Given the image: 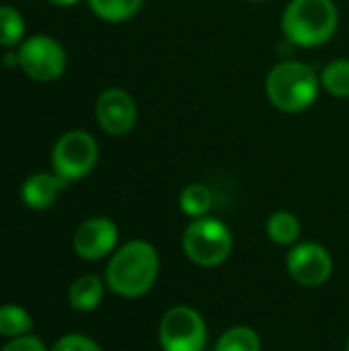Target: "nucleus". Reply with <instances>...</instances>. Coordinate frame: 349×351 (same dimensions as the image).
I'll use <instances>...</instances> for the list:
<instances>
[{
  "label": "nucleus",
  "mask_w": 349,
  "mask_h": 351,
  "mask_svg": "<svg viewBox=\"0 0 349 351\" xmlns=\"http://www.w3.org/2000/svg\"><path fill=\"white\" fill-rule=\"evenodd\" d=\"M158 271L160 259L154 245L136 239L111 255L105 269V284L121 298H140L152 290Z\"/></svg>",
  "instance_id": "f257e3e1"
},
{
  "label": "nucleus",
  "mask_w": 349,
  "mask_h": 351,
  "mask_svg": "<svg viewBox=\"0 0 349 351\" xmlns=\"http://www.w3.org/2000/svg\"><path fill=\"white\" fill-rule=\"evenodd\" d=\"M280 27L290 45L319 47L335 37L339 10L333 0H290Z\"/></svg>",
  "instance_id": "f03ea898"
},
{
  "label": "nucleus",
  "mask_w": 349,
  "mask_h": 351,
  "mask_svg": "<svg viewBox=\"0 0 349 351\" xmlns=\"http://www.w3.org/2000/svg\"><path fill=\"white\" fill-rule=\"evenodd\" d=\"M321 90L319 72L300 60L276 64L265 78V95L282 113H302L315 105Z\"/></svg>",
  "instance_id": "7ed1b4c3"
},
{
  "label": "nucleus",
  "mask_w": 349,
  "mask_h": 351,
  "mask_svg": "<svg viewBox=\"0 0 349 351\" xmlns=\"http://www.w3.org/2000/svg\"><path fill=\"white\" fill-rule=\"evenodd\" d=\"M181 247L191 263L200 267H216L230 257L234 239L222 220L204 216L187 224L181 237Z\"/></svg>",
  "instance_id": "20e7f679"
},
{
  "label": "nucleus",
  "mask_w": 349,
  "mask_h": 351,
  "mask_svg": "<svg viewBox=\"0 0 349 351\" xmlns=\"http://www.w3.org/2000/svg\"><path fill=\"white\" fill-rule=\"evenodd\" d=\"M99 160L97 140L84 130H70L58 138L51 150L53 173L64 181H78L86 177Z\"/></svg>",
  "instance_id": "39448f33"
},
{
  "label": "nucleus",
  "mask_w": 349,
  "mask_h": 351,
  "mask_svg": "<svg viewBox=\"0 0 349 351\" xmlns=\"http://www.w3.org/2000/svg\"><path fill=\"white\" fill-rule=\"evenodd\" d=\"M158 341L163 351H204L208 341L206 321L187 304L173 306L160 319Z\"/></svg>",
  "instance_id": "423d86ee"
},
{
  "label": "nucleus",
  "mask_w": 349,
  "mask_h": 351,
  "mask_svg": "<svg viewBox=\"0 0 349 351\" xmlns=\"http://www.w3.org/2000/svg\"><path fill=\"white\" fill-rule=\"evenodd\" d=\"M19 68L37 82H53L66 70V51L49 35L27 37L19 49Z\"/></svg>",
  "instance_id": "0eeeda50"
},
{
  "label": "nucleus",
  "mask_w": 349,
  "mask_h": 351,
  "mask_svg": "<svg viewBox=\"0 0 349 351\" xmlns=\"http://www.w3.org/2000/svg\"><path fill=\"white\" fill-rule=\"evenodd\" d=\"M290 278L302 288H319L333 274V257L319 243H298L286 257Z\"/></svg>",
  "instance_id": "6e6552de"
},
{
  "label": "nucleus",
  "mask_w": 349,
  "mask_h": 351,
  "mask_svg": "<svg viewBox=\"0 0 349 351\" xmlns=\"http://www.w3.org/2000/svg\"><path fill=\"white\" fill-rule=\"evenodd\" d=\"M99 128L109 136H128L138 121V105L123 88H105L95 103Z\"/></svg>",
  "instance_id": "1a4fd4ad"
},
{
  "label": "nucleus",
  "mask_w": 349,
  "mask_h": 351,
  "mask_svg": "<svg viewBox=\"0 0 349 351\" xmlns=\"http://www.w3.org/2000/svg\"><path fill=\"white\" fill-rule=\"evenodd\" d=\"M119 239L117 224L111 218L95 216L84 220L72 239V247L76 255L84 261H99L113 253Z\"/></svg>",
  "instance_id": "9d476101"
},
{
  "label": "nucleus",
  "mask_w": 349,
  "mask_h": 351,
  "mask_svg": "<svg viewBox=\"0 0 349 351\" xmlns=\"http://www.w3.org/2000/svg\"><path fill=\"white\" fill-rule=\"evenodd\" d=\"M68 181H64L56 173H35L21 187V199L31 210L49 208L58 195L66 189Z\"/></svg>",
  "instance_id": "9b49d317"
},
{
  "label": "nucleus",
  "mask_w": 349,
  "mask_h": 351,
  "mask_svg": "<svg viewBox=\"0 0 349 351\" xmlns=\"http://www.w3.org/2000/svg\"><path fill=\"white\" fill-rule=\"evenodd\" d=\"M265 232L269 237V241L274 245H280V247H294L300 239V232H302V226H300V220L292 214V212H286V210H278L274 212L267 222H265Z\"/></svg>",
  "instance_id": "f8f14e48"
},
{
  "label": "nucleus",
  "mask_w": 349,
  "mask_h": 351,
  "mask_svg": "<svg viewBox=\"0 0 349 351\" xmlns=\"http://www.w3.org/2000/svg\"><path fill=\"white\" fill-rule=\"evenodd\" d=\"M103 290H105V284L99 276L88 274V276L78 278L70 286V294H68L72 308L82 311V313L95 311L103 300Z\"/></svg>",
  "instance_id": "ddd939ff"
},
{
  "label": "nucleus",
  "mask_w": 349,
  "mask_h": 351,
  "mask_svg": "<svg viewBox=\"0 0 349 351\" xmlns=\"http://www.w3.org/2000/svg\"><path fill=\"white\" fill-rule=\"evenodd\" d=\"M212 206H214V193L204 183H189L179 195V208L191 220L208 216Z\"/></svg>",
  "instance_id": "4468645a"
},
{
  "label": "nucleus",
  "mask_w": 349,
  "mask_h": 351,
  "mask_svg": "<svg viewBox=\"0 0 349 351\" xmlns=\"http://www.w3.org/2000/svg\"><path fill=\"white\" fill-rule=\"evenodd\" d=\"M88 8L105 23H125L134 19L144 0H86Z\"/></svg>",
  "instance_id": "2eb2a0df"
},
{
  "label": "nucleus",
  "mask_w": 349,
  "mask_h": 351,
  "mask_svg": "<svg viewBox=\"0 0 349 351\" xmlns=\"http://www.w3.org/2000/svg\"><path fill=\"white\" fill-rule=\"evenodd\" d=\"M321 78V88L327 90L331 97L337 99H348L349 97V60L348 58H337L331 60L319 74Z\"/></svg>",
  "instance_id": "dca6fc26"
},
{
  "label": "nucleus",
  "mask_w": 349,
  "mask_h": 351,
  "mask_svg": "<svg viewBox=\"0 0 349 351\" xmlns=\"http://www.w3.org/2000/svg\"><path fill=\"white\" fill-rule=\"evenodd\" d=\"M214 351H261V339L251 327H232L220 335Z\"/></svg>",
  "instance_id": "f3484780"
},
{
  "label": "nucleus",
  "mask_w": 349,
  "mask_h": 351,
  "mask_svg": "<svg viewBox=\"0 0 349 351\" xmlns=\"http://www.w3.org/2000/svg\"><path fill=\"white\" fill-rule=\"evenodd\" d=\"M31 325H33L31 315L25 308H21L16 304L0 306V335L21 337V335H27Z\"/></svg>",
  "instance_id": "a211bd4d"
},
{
  "label": "nucleus",
  "mask_w": 349,
  "mask_h": 351,
  "mask_svg": "<svg viewBox=\"0 0 349 351\" xmlns=\"http://www.w3.org/2000/svg\"><path fill=\"white\" fill-rule=\"evenodd\" d=\"M25 37V19L12 6H0V45H21Z\"/></svg>",
  "instance_id": "6ab92c4d"
},
{
  "label": "nucleus",
  "mask_w": 349,
  "mask_h": 351,
  "mask_svg": "<svg viewBox=\"0 0 349 351\" xmlns=\"http://www.w3.org/2000/svg\"><path fill=\"white\" fill-rule=\"evenodd\" d=\"M51 351H103L93 339L72 333V335H64L60 341H56V346Z\"/></svg>",
  "instance_id": "aec40b11"
},
{
  "label": "nucleus",
  "mask_w": 349,
  "mask_h": 351,
  "mask_svg": "<svg viewBox=\"0 0 349 351\" xmlns=\"http://www.w3.org/2000/svg\"><path fill=\"white\" fill-rule=\"evenodd\" d=\"M2 351H47L45 350V346H43V341L41 339H37V337H33V335H27V337H14L12 341H8Z\"/></svg>",
  "instance_id": "412c9836"
},
{
  "label": "nucleus",
  "mask_w": 349,
  "mask_h": 351,
  "mask_svg": "<svg viewBox=\"0 0 349 351\" xmlns=\"http://www.w3.org/2000/svg\"><path fill=\"white\" fill-rule=\"evenodd\" d=\"M2 62H4V66H19V53L14 51V53H10V51H6L4 56H2Z\"/></svg>",
  "instance_id": "4be33fe9"
},
{
  "label": "nucleus",
  "mask_w": 349,
  "mask_h": 351,
  "mask_svg": "<svg viewBox=\"0 0 349 351\" xmlns=\"http://www.w3.org/2000/svg\"><path fill=\"white\" fill-rule=\"evenodd\" d=\"M49 4H53V6H74V4H78L80 0H47Z\"/></svg>",
  "instance_id": "5701e85b"
},
{
  "label": "nucleus",
  "mask_w": 349,
  "mask_h": 351,
  "mask_svg": "<svg viewBox=\"0 0 349 351\" xmlns=\"http://www.w3.org/2000/svg\"><path fill=\"white\" fill-rule=\"evenodd\" d=\"M249 2H267V0H249Z\"/></svg>",
  "instance_id": "b1692460"
},
{
  "label": "nucleus",
  "mask_w": 349,
  "mask_h": 351,
  "mask_svg": "<svg viewBox=\"0 0 349 351\" xmlns=\"http://www.w3.org/2000/svg\"><path fill=\"white\" fill-rule=\"evenodd\" d=\"M346 351H349V341H348V350H346Z\"/></svg>",
  "instance_id": "393cba45"
}]
</instances>
